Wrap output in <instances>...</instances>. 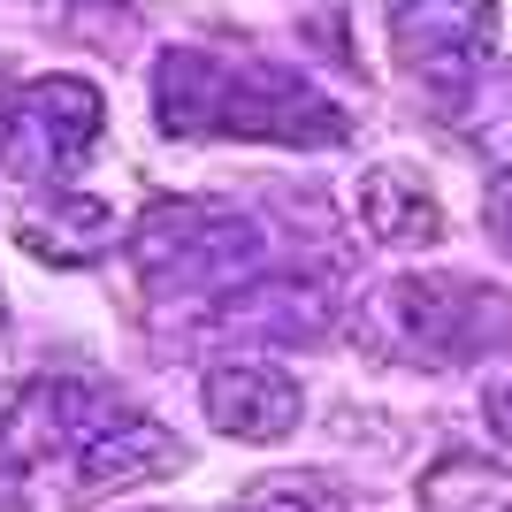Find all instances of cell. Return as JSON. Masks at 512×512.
<instances>
[{"instance_id":"obj_1","label":"cell","mask_w":512,"mask_h":512,"mask_svg":"<svg viewBox=\"0 0 512 512\" xmlns=\"http://www.w3.org/2000/svg\"><path fill=\"white\" fill-rule=\"evenodd\" d=\"M153 115L169 138H260V146H344L352 115L276 62H230L176 46L153 69Z\"/></svg>"},{"instance_id":"obj_2","label":"cell","mask_w":512,"mask_h":512,"mask_svg":"<svg viewBox=\"0 0 512 512\" xmlns=\"http://www.w3.org/2000/svg\"><path fill=\"white\" fill-rule=\"evenodd\" d=\"M512 337V299L467 276H398L352 306V344L383 367H467Z\"/></svg>"},{"instance_id":"obj_3","label":"cell","mask_w":512,"mask_h":512,"mask_svg":"<svg viewBox=\"0 0 512 512\" xmlns=\"http://www.w3.org/2000/svg\"><path fill=\"white\" fill-rule=\"evenodd\" d=\"M107 130V100L85 77H31L0 107V169L31 192H69Z\"/></svg>"},{"instance_id":"obj_4","label":"cell","mask_w":512,"mask_h":512,"mask_svg":"<svg viewBox=\"0 0 512 512\" xmlns=\"http://www.w3.org/2000/svg\"><path fill=\"white\" fill-rule=\"evenodd\" d=\"M130 260L153 299H192L214 283H237L253 268V230L207 199H161V207L130 230Z\"/></svg>"},{"instance_id":"obj_5","label":"cell","mask_w":512,"mask_h":512,"mask_svg":"<svg viewBox=\"0 0 512 512\" xmlns=\"http://www.w3.org/2000/svg\"><path fill=\"white\" fill-rule=\"evenodd\" d=\"M390 46L413 85L451 100L497 54V0H390Z\"/></svg>"},{"instance_id":"obj_6","label":"cell","mask_w":512,"mask_h":512,"mask_svg":"<svg viewBox=\"0 0 512 512\" xmlns=\"http://www.w3.org/2000/svg\"><path fill=\"white\" fill-rule=\"evenodd\" d=\"M199 406L237 444H283L306 413V390H299V375H283L268 360H222V367H207Z\"/></svg>"},{"instance_id":"obj_7","label":"cell","mask_w":512,"mask_h":512,"mask_svg":"<svg viewBox=\"0 0 512 512\" xmlns=\"http://www.w3.org/2000/svg\"><path fill=\"white\" fill-rule=\"evenodd\" d=\"M77 406H92L77 383H31L0 406V512H16V490L39 459H54L69 436L92 428V421H77Z\"/></svg>"},{"instance_id":"obj_8","label":"cell","mask_w":512,"mask_h":512,"mask_svg":"<svg viewBox=\"0 0 512 512\" xmlns=\"http://www.w3.org/2000/svg\"><path fill=\"white\" fill-rule=\"evenodd\" d=\"M176 467H184V444H176L161 421H146V413H123V421H92L85 436H77V490H92V497L169 482Z\"/></svg>"},{"instance_id":"obj_9","label":"cell","mask_w":512,"mask_h":512,"mask_svg":"<svg viewBox=\"0 0 512 512\" xmlns=\"http://www.w3.org/2000/svg\"><path fill=\"white\" fill-rule=\"evenodd\" d=\"M352 207H360V230L375 237V245H390V253H421V245L444 237V207L428 192V176L398 169V161L367 169L360 192H352Z\"/></svg>"},{"instance_id":"obj_10","label":"cell","mask_w":512,"mask_h":512,"mask_svg":"<svg viewBox=\"0 0 512 512\" xmlns=\"http://www.w3.org/2000/svg\"><path fill=\"white\" fill-rule=\"evenodd\" d=\"M16 237L39 260H54V268H85V260L107 253L115 222H107L100 199H85L77 184H69V192H46V207H23L16 214Z\"/></svg>"},{"instance_id":"obj_11","label":"cell","mask_w":512,"mask_h":512,"mask_svg":"<svg viewBox=\"0 0 512 512\" xmlns=\"http://www.w3.org/2000/svg\"><path fill=\"white\" fill-rule=\"evenodd\" d=\"M482 230H490V245L512 260V161L490 176V192H482Z\"/></svg>"},{"instance_id":"obj_12","label":"cell","mask_w":512,"mask_h":512,"mask_svg":"<svg viewBox=\"0 0 512 512\" xmlns=\"http://www.w3.org/2000/svg\"><path fill=\"white\" fill-rule=\"evenodd\" d=\"M482 421H490L497 436L512 444V375H497V383H490V398H482Z\"/></svg>"}]
</instances>
